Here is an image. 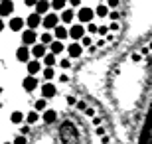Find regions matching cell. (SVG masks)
<instances>
[{
    "instance_id": "obj_1",
    "label": "cell",
    "mask_w": 152,
    "mask_h": 144,
    "mask_svg": "<svg viewBox=\"0 0 152 144\" xmlns=\"http://www.w3.org/2000/svg\"><path fill=\"white\" fill-rule=\"evenodd\" d=\"M93 16H95V10L89 8V6H81V8L77 10L79 24H91V22H93Z\"/></svg>"
},
{
    "instance_id": "obj_2",
    "label": "cell",
    "mask_w": 152,
    "mask_h": 144,
    "mask_svg": "<svg viewBox=\"0 0 152 144\" xmlns=\"http://www.w3.org/2000/svg\"><path fill=\"white\" fill-rule=\"evenodd\" d=\"M42 26L45 30H56L59 26V14H53V12H48L42 20Z\"/></svg>"
},
{
    "instance_id": "obj_3",
    "label": "cell",
    "mask_w": 152,
    "mask_h": 144,
    "mask_svg": "<svg viewBox=\"0 0 152 144\" xmlns=\"http://www.w3.org/2000/svg\"><path fill=\"white\" fill-rule=\"evenodd\" d=\"M36 42H38V34H36V30H24L22 32V45H36Z\"/></svg>"
},
{
    "instance_id": "obj_4",
    "label": "cell",
    "mask_w": 152,
    "mask_h": 144,
    "mask_svg": "<svg viewBox=\"0 0 152 144\" xmlns=\"http://www.w3.org/2000/svg\"><path fill=\"white\" fill-rule=\"evenodd\" d=\"M85 32H87V30L83 28V24H73V26L69 28V38H73L75 42H79V39L85 38Z\"/></svg>"
},
{
    "instance_id": "obj_5",
    "label": "cell",
    "mask_w": 152,
    "mask_h": 144,
    "mask_svg": "<svg viewBox=\"0 0 152 144\" xmlns=\"http://www.w3.org/2000/svg\"><path fill=\"white\" fill-rule=\"evenodd\" d=\"M22 87H24V91H28V93H34L36 89H38V79H36V75H28V77H24Z\"/></svg>"
},
{
    "instance_id": "obj_6",
    "label": "cell",
    "mask_w": 152,
    "mask_h": 144,
    "mask_svg": "<svg viewBox=\"0 0 152 144\" xmlns=\"http://www.w3.org/2000/svg\"><path fill=\"white\" fill-rule=\"evenodd\" d=\"M30 57H32V51H30L28 45H20L16 50V59L18 61H24V63H28Z\"/></svg>"
},
{
    "instance_id": "obj_7",
    "label": "cell",
    "mask_w": 152,
    "mask_h": 144,
    "mask_svg": "<svg viewBox=\"0 0 152 144\" xmlns=\"http://www.w3.org/2000/svg\"><path fill=\"white\" fill-rule=\"evenodd\" d=\"M56 93H57V89H56L53 83L45 81V83L42 85V97H44V99H51V97H56Z\"/></svg>"
},
{
    "instance_id": "obj_8",
    "label": "cell",
    "mask_w": 152,
    "mask_h": 144,
    "mask_svg": "<svg viewBox=\"0 0 152 144\" xmlns=\"http://www.w3.org/2000/svg\"><path fill=\"white\" fill-rule=\"evenodd\" d=\"M10 14H14V2L12 0H2L0 2V18L10 16Z\"/></svg>"
},
{
    "instance_id": "obj_9",
    "label": "cell",
    "mask_w": 152,
    "mask_h": 144,
    "mask_svg": "<svg viewBox=\"0 0 152 144\" xmlns=\"http://www.w3.org/2000/svg\"><path fill=\"white\" fill-rule=\"evenodd\" d=\"M77 18V12L73 10V8H65V10H61V14H59V20H61L63 24H71Z\"/></svg>"
},
{
    "instance_id": "obj_10",
    "label": "cell",
    "mask_w": 152,
    "mask_h": 144,
    "mask_svg": "<svg viewBox=\"0 0 152 144\" xmlns=\"http://www.w3.org/2000/svg\"><path fill=\"white\" fill-rule=\"evenodd\" d=\"M42 14H38V12H34V14H30L28 18H26V24H28V28L30 30H36L38 26H42Z\"/></svg>"
},
{
    "instance_id": "obj_11",
    "label": "cell",
    "mask_w": 152,
    "mask_h": 144,
    "mask_svg": "<svg viewBox=\"0 0 152 144\" xmlns=\"http://www.w3.org/2000/svg\"><path fill=\"white\" fill-rule=\"evenodd\" d=\"M32 56H34V59H44V56L48 53V45H44V44H36V45H32Z\"/></svg>"
},
{
    "instance_id": "obj_12",
    "label": "cell",
    "mask_w": 152,
    "mask_h": 144,
    "mask_svg": "<svg viewBox=\"0 0 152 144\" xmlns=\"http://www.w3.org/2000/svg\"><path fill=\"white\" fill-rule=\"evenodd\" d=\"M83 53V45L79 44V42H73V44H69L67 45V56L73 59V57H79Z\"/></svg>"
},
{
    "instance_id": "obj_13",
    "label": "cell",
    "mask_w": 152,
    "mask_h": 144,
    "mask_svg": "<svg viewBox=\"0 0 152 144\" xmlns=\"http://www.w3.org/2000/svg\"><path fill=\"white\" fill-rule=\"evenodd\" d=\"M24 24H26V22H24L20 16H12V18H10V22H8V28H10L12 32H18V30H22V28H24Z\"/></svg>"
},
{
    "instance_id": "obj_14",
    "label": "cell",
    "mask_w": 152,
    "mask_h": 144,
    "mask_svg": "<svg viewBox=\"0 0 152 144\" xmlns=\"http://www.w3.org/2000/svg\"><path fill=\"white\" fill-rule=\"evenodd\" d=\"M53 36H56V39H59V42H63V39L69 36V30L65 28V24H59L56 30H53Z\"/></svg>"
},
{
    "instance_id": "obj_15",
    "label": "cell",
    "mask_w": 152,
    "mask_h": 144,
    "mask_svg": "<svg viewBox=\"0 0 152 144\" xmlns=\"http://www.w3.org/2000/svg\"><path fill=\"white\" fill-rule=\"evenodd\" d=\"M26 67H28V75H36V73L42 71V63H39L38 59H30L28 63H26Z\"/></svg>"
},
{
    "instance_id": "obj_16",
    "label": "cell",
    "mask_w": 152,
    "mask_h": 144,
    "mask_svg": "<svg viewBox=\"0 0 152 144\" xmlns=\"http://www.w3.org/2000/svg\"><path fill=\"white\" fill-rule=\"evenodd\" d=\"M50 0H38V4L34 6L36 8V12H38V14H42V16H45V14H48V12H50Z\"/></svg>"
},
{
    "instance_id": "obj_17",
    "label": "cell",
    "mask_w": 152,
    "mask_h": 144,
    "mask_svg": "<svg viewBox=\"0 0 152 144\" xmlns=\"http://www.w3.org/2000/svg\"><path fill=\"white\" fill-rule=\"evenodd\" d=\"M63 50H65V45H63V42H59V39H53V42L50 44V51L53 53V56H59Z\"/></svg>"
},
{
    "instance_id": "obj_18",
    "label": "cell",
    "mask_w": 152,
    "mask_h": 144,
    "mask_svg": "<svg viewBox=\"0 0 152 144\" xmlns=\"http://www.w3.org/2000/svg\"><path fill=\"white\" fill-rule=\"evenodd\" d=\"M56 118H57V113L53 109H45L44 111V122L51 124V122H56Z\"/></svg>"
},
{
    "instance_id": "obj_19",
    "label": "cell",
    "mask_w": 152,
    "mask_h": 144,
    "mask_svg": "<svg viewBox=\"0 0 152 144\" xmlns=\"http://www.w3.org/2000/svg\"><path fill=\"white\" fill-rule=\"evenodd\" d=\"M95 16H97V18L109 16V6H107V4H99V6L95 8Z\"/></svg>"
},
{
    "instance_id": "obj_20",
    "label": "cell",
    "mask_w": 152,
    "mask_h": 144,
    "mask_svg": "<svg viewBox=\"0 0 152 144\" xmlns=\"http://www.w3.org/2000/svg\"><path fill=\"white\" fill-rule=\"evenodd\" d=\"M44 63H45V67H53L57 63V56H53L51 51H50V53H45V56H44Z\"/></svg>"
},
{
    "instance_id": "obj_21",
    "label": "cell",
    "mask_w": 152,
    "mask_h": 144,
    "mask_svg": "<svg viewBox=\"0 0 152 144\" xmlns=\"http://www.w3.org/2000/svg\"><path fill=\"white\" fill-rule=\"evenodd\" d=\"M69 0H51V8L53 10H57V12H61V10H65V4H67Z\"/></svg>"
},
{
    "instance_id": "obj_22",
    "label": "cell",
    "mask_w": 152,
    "mask_h": 144,
    "mask_svg": "<svg viewBox=\"0 0 152 144\" xmlns=\"http://www.w3.org/2000/svg\"><path fill=\"white\" fill-rule=\"evenodd\" d=\"M51 42H53V36H51L50 32H44L42 36H39V44H44V45H48V48H50Z\"/></svg>"
},
{
    "instance_id": "obj_23",
    "label": "cell",
    "mask_w": 152,
    "mask_h": 144,
    "mask_svg": "<svg viewBox=\"0 0 152 144\" xmlns=\"http://www.w3.org/2000/svg\"><path fill=\"white\" fill-rule=\"evenodd\" d=\"M45 107H48V99L42 97V99H38L34 103V111H45Z\"/></svg>"
},
{
    "instance_id": "obj_24",
    "label": "cell",
    "mask_w": 152,
    "mask_h": 144,
    "mask_svg": "<svg viewBox=\"0 0 152 144\" xmlns=\"http://www.w3.org/2000/svg\"><path fill=\"white\" fill-rule=\"evenodd\" d=\"M42 75H44L45 81H51V79L56 77V71H53V67H45L44 71H42Z\"/></svg>"
},
{
    "instance_id": "obj_25",
    "label": "cell",
    "mask_w": 152,
    "mask_h": 144,
    "mask_svg": "<svg viewBox=\"0 0 152 144\" xmlns=\"http://www.w3.org/2000/svg\"><path fill=\"white\" fill-rule=\"evenodd\" d=\"M10 121L14 122V124H20V122L24 121V115H22V113H20V111H14V113H12V115H10Z\"/></svg>"
},
{
    "instance_id": "obj_26",
    "label": "cell",
    "mask_w": 152,
    "mask_h": 144,
    "mask_svg": "<svg viewBox=\"0 0 152 144\" xmlns=\"http://www.w3.org/2000/svg\"><path fill=\"white\" fill-rule=\"evenodd\" d=\"M38 118H39L38 111H30V113H28V116H26V121H28V124H36V122H38Z\"/></svg>"
},
{
    "instance_id": "obj_27",
    "label": "cell",
    "mask_w": 152,
    "mask_h": 144,
    "mask_svg": "<svg viewBox=\"0 0 152 144\" xmlns=\"http://www.w3.org/2000/svg\"><path fill=\"white\" fill-rule=\"evenodd\" d=\"M57 63H59L63 69H69V67H71V57H63V59H59Z\"/></svg>"
},
{
    "instance_id": "obj_28",
    "label": "cell",
    "mask_w": 152,
    "mask_h": 144,
    "mask_svg": "<svg viewBox=\"0 0 152 144\" xmlns=\"http://www.w3.org/2000/svg\"><path fill=\"white\" fill-rule=\"evenodd\" d=\"M12 144H28V140H26V136H24V134H22V136H16V138H14V142H12Z\"/></svg>"
},
{
    "instance_id": "obj_29",
    "label": "cell",
    "mask_w": 152,
    "mask_h": 144,
    "mask_svg": "<svg viewBox=\"0 0 152 144\" xmlns=\"http://www.w3.org/2000/svg\"><path fill=\"white\" fill-rule=\"evenodd\" d=\"M97 30H99V26H95L93 22L87 24V32H89V34H97Z\"/></svg>"
},
{
    "instance_id": "obj_30",
    "label": "cell",
    "mask_w": 152,
    "mask_h": 144,
    "mask_svg": "<svg viewBox=\"0 0 152 144\" xmlns=\"http://www.w3.org/2000/svg\"><path fill=\"white\" fill-rule=\"evenodd\" d=\"M97 34H99V36H107V34H109V26H99Z\"/></svg>"
},
{
    "instance_id": "obj_31",
    "label": "cell",
    "mask_w": 152,
    "mask_h": 144,
    "mask_svg": "<svg viewBox=\"0 0 152 144\" xmlns=\"http://www.w3.org/2000/svg\"><path fill=\"white\" fill-rule=\"evenodd\" d=\"M81 44H83V45H91V44H93V39H91L89 36H85V38L81 39Z\"/></svg>"
},
{
    "instance_id": "obj_32",
    "label": "cell",
    "mask_w": 152,
    "mask_h": 144,
    "mask_svg": "<svg viewBox=\"0 0 152 144\" xmlns=\"http://www.w3.org/2000/svg\"><path fill=\"white\" fill-rule=\"evenodd\" d=\"M109 18H111V20H113V22H117V20H118V12H109Z\"/></svg>"
},
{
    "instance_id": "obj_33",
    "label": "cell",
    "mask_w": 152,
    "mask_h": 144,
    "mask_svg": "<svg viewBox=\"0 0 152 144\" xmlns=\"http://www.w3.org/2000/svg\"><path fill=\"white\" fill-rule=\"evenodd\" d=\"M107 6H109V8H117V6H118V0H107Z\"/></svg>"
},
{
    "instance_id": "obj_34",
    "label": "cell",
    "mask_w": 152,
    "mask_h": 144,
    "mask_svg": "<svg viewBox=\"0 0 152 144\" xmlns=\"http://www.w3.org/2000/svg\"><path fill=\"white\" fill-rule=\"evenodd\" d=\"M69 4L73 8H81V0H69Z\"/></svg>"
},
{
    "instance_id": "obj_35",
    "label": "cell",
    "mask_w": 152,
    "mask_h": 144,
    "mask_svg": "<svg viewBox=\"0 0 152 144\" xmlns=\"http://www.w3.org/2000/svg\"><path fill=\"white\" fill-rule=\"evenodd\" d=\"M24 4H26V6H36V4H38V0H24Z\"/></svg>"
},
{
    "instance_id": "obj_36",
    "label": "cell",
    "mask_w": 152,
    "mask_h": 144,
    "mask_svg": "<svg viewBox=\"0 0 152 144\" xmlns=\"http://www.w3.org/2000/svg\"><path fill=\"white\" fill-rule=\"evenodd\" d=\"M109 30H113V32H117V30H118V24H117V22H111V26H109Z\"/></svg>"
},
{
    "instance_id": "obj_37",
    "label": "cell",
    "mask_w": 152,
    "mask_h": 144,
    "mask_svg": "<svg viewBox=\"0 0 152 144\" xmlns=\"http://www.w3.org/2000/svg\"><path fill=\"white\" fill-rule=\"evenodd\" d=\"M59 81H61V83H65V81H67V75H65V73H63V75H59Z\"/></svg>"
},
{
    "instance_id": "obj_38",
    "label": "cell",
    "mask_w": 152,
    "mask_h": 144,
    "mask_svg": "<svg viewBox=\"0 0 152 144\" xmlns=\"http://www.w3.org/2000/svg\"><path fill=\"white\" fill-rule=\"evenodd\" d=\"M6 28V24H4V20H2V18H0V32H2V30Z\"/></svg>"
},
{
    "instance_id": "obj_39",
    "label": "cell",
    "mask_w": 152,
    "mask_h": 144,
    "mask_svg": "<svg viewBox=\"0 0 152 144\" xmlns=\"http://www.w3.org/2000/svg\"><path fill=\"white\" fill-rule=\"evenodd\" d=\"M0 95H2V87H0Z\"/></svg>"
},
{
    "instance_id": "obj_40",
    "label": "cell",
    "mask_w": 152,
    "mask_h": 144,
    "mask_svg": "<svg viewBox=\"0 0 152 144\" xmlns=\"http://www.w3.org/2000/svg\"><path fill=\"white\" fill-rule=\"evenodd\" d=\"M4 144H12V142H4Z\"/></svg>"
}]
</instances>
